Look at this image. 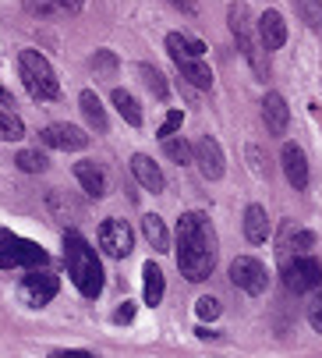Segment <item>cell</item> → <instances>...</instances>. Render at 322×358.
Returning a JSON list of instances; mask_svg holds the SVG:
<instances>
[{
  "instance_id": "6da1fadb",
  "label": "cell",
  "mask_w": 322,
  "mask_h": 358,
  "mask_svg": "<svg viewBox=\"0 0 322 358\" xmlns=\"http://www.w3.org/2000/svg\"><path fill=\"white\" fill-rule=\"evenodd\" d=\"M177 266L191 284L209 280V273L217 270V238H212L205 213H181V220H177Z\"/></svg>"
},
{
  "instance_id": "7a4b0ae2",
  "label": "cell",
  "mask_w": 322,
  "mask_h": 358,
  "mask_svg": "<svg viewBox=\"0 0 322 358\" xmlns=\"http://www.w3.org/2000/svg\"><path fill=\"white\" fill-rule=\"evenodd\" d=\"M64 259H68V277L75 280V287L85 298H99V291H103V266L96 259V248L78 231H64Z\"/></svg>"
},
{
  "instance_id": "3957f363",
  "label": "cell",
  "mask_w": 322,
  "mask_h": 358,
  "mask_svg": "<svg viewBox=\"0 0 322 358\" xmlns=\"http://www.w3.org/2000/svg\"><path fill=\"white\" fill-rule=\"evenodd\" d=\"M18 75H22L32 99H57L61 96V82H57L50 61L39 54V50H22L18 54Z\"/></svg>"
},
{
  "instance_id": "277c9868",
  "label": "cell",
  "mask_w": 322,
  "mask_h": 358,
  "mask_svg": "<svg viewBox=\"0 0 322 358\" xmlns=\"http://www.w3.org/2000/svg\"><path fill=\"white\" fill-rule=\"evenodd\" d=\"M227 22H230V32H234V39H237V46H241L244 61L255 68V75H262V78H265V57H262V43L251 36V11H248V4H244V0H234V4H230V11H227Z\"/></svg>"
},
{
  "instance_id": "5b68a950",
  "label": "cell",
  "mask_w": 322,
  "mask_h": 358,
  "mask_svg": "<svg viewBox=\"0 0 322 358\" xmlns=\"http://www.w3.org/2000/svg\"><path fill=\"white\" fill-rule=\"evenodd\" d=\"M36 266H46V252L29 238L0 231V270H36Z\"/></svg>"
},
{
  "instance_id": "8992f818",
  "label": "cell",
  "mask_w": 322,
  "mask_h": 358,
  "mask_svg": "<svg viewBox=\"0 0 322 358\" xmlns=\"http://www.w3.org/2000/svg\"><path fill=\"white\" fill-rule=\"evenodd\" d=\"M230 280H234V287H241L244 294H262L265 287H270L265 266H262L258 259H251V255H237V259L230 263Z\"/></svg>"
},
{
  "instance_id": "52a82bcc",
  "label": "cell",
  "mask_w": 322,
  "mask_h": 358,
  "mask_svg": "<svg viewBox=\"0 0 322 358\" xmlns=\"http://www.w3.org/2000/svg\"><path fill=\"white\" fill-rule=\"evenodd\" d=\"M284 280H287V287L294 294H308L312 287L322 284V266L315 259H308V255H298L294 263L291 259L284 263Z\"/></svg>"
},
{
  "instance_id": "ba28073f",
  "label": "cell",
  "mask_w": 322,
  "mask_h": 358,
  "mask_svg": "<svg viewBox=\"0 0 322 358\" xmlns=\"http://www.w3.org/2000/svg\"><path fill=\"white\" fill-rule=\"evenodd\" d=\"M131 245H135V234H131V227L124 220H117V217L103 220V227H99V248L110 255V259H124V255L131 252Z\"/></svg>"
},
{
  "instance_id": "9c48e42d",
  "label": "cell",
  "mask_w": 322,
  "mask_h": 358,
  "mask_svg": "<svg viewBox=\"0 0 322 358\" xmlns=\"http://www.w3.org/2000/svg\"><path fill=\"white\" fill-rule=\"evenodd\" d=\"M57 277H53V273H46V270H32L25 280H22V301L25 305H32V309H39V305H46V301H53V298H57Z\"/></svg>"
},
{
  "instance_id": "30bf717a",
  "label": "cell",
  "mask_w": 322,
  "mask_h": 358,
  "mask_svg": "<svg viewBox=\"0 0 322 358\" xmlns=\"http://www.w3.org/2000/svg\"><path fill=\"white\" fill-rule=\"evenodd\" d=\"M191 164H198V171L209 178V181H220L224 178V149L212 135H202L195 145H191Z\"/></svg>"
},
{
  "instance_id": "8fae6325",
  "label": "cell",
  "mask_w": 322,
  "mask_h": 358,
  "mask_svg": "<svg viewBox=\"0 0 322 358\" xmlns=\"http://www.w3.org/2000/svg\"><path fill=\"white\" fill-rule=\"evenodd\" d=\"M50 149H85L89 145V135L82 131V128H75V124H46L43 128V135H39Z\"/></svg>"
},
{
  "instance_id": "7c38bea8",
  "label": "cell",
  "mask_w": 322,
  "mask_h": 358,
  "mask_svg": "<svg viewBox=\"0 0 322 358\" xmlns=\"http://www.w3.org/2000/svg\"><path fill=\"white\" fill-rule=\"evenodd\" d=\"M280 160H284V174H287V181H291L298 192H305V188H308V157H305V149L294 145V142H287L284 152H280Z\"/></svg>"
},
{
  "instance_id": "4fadbf2b",
  "label": "cell",
  "mask_w": 322,
  "mask_h": 358,
  "mask_svg": "<svg viewBox=\"0 0 322 358\" xmlns=\"http://www.w3.org/2000/svg\"><path fill=\"white\" fill-rule=\"evenodd\" d=\"M258 43H262L265 54H270V50H280L287 43V22H284L280 11H265L258 18Z\"/></svg>"
},
{
  "instance_id": "5bb4252c",
  "label": "cell",
  "mask_w": 322,
  "mask_h": 358,
  "mask_svg": "<svg viewBox=\"0 0 322 358\" xmlns=\"http://www.w3.org/2000/svg\"><path fill=\"white\" fill-rule=\"evenodd\" d=\"M262 117H265V128H270V135H287V124H291L287 99H284L280 92H265V99H262Z\"/></svg>"
},
{
  "instance_id": "9a60e30c",
  "label": "cell",
  "mask_w": 322,
  "mask_h": 358,
  "mask_svg": "<svg viewBox=\"0 0 322 358\" xmlns=\"http://www.w3.org/2000/svg\"><path fill=\"white\" fill-rule=\"evenodd\" d=\"M131 174L138 178V185L145 188V192H163L167 188V178H163V171H159L149 157H145V152H135V157H131Z\"/></svg>"
},
{
  "instance_id": "2e32d148",
  "label": "cell",
  "mask_w": 322,
  "mask_h": 358,
  "mask_svg": "<svg viewBox=\"0 0 322 358\" xmlns=\"http://www.w3.org/2000/svg\"><path fill=\"white\" fill-rule=\"evenodd\" d=\"M85 0H25V11L39 18H61V15H78Z\"/></svg>"
},
{
  "instance_id": "e0dca14e",
  "label": "cell",
  "mask_w": 322,
  "mask_h": 358,
  "mask_svg": "<svg viewBox=\"0 0 322 358\" xmlns=\"http://www.w3.org/2000/svg\"><path fill=\"white\" fill-rule=\"evenodd\" d=\"M75 178H78V185H82L85 195H92V199H103L106 195V174H103L99 164H92V160L75 164Z\"/></svg>"
},
{
  "instance_id": "ac0fdd59",
  "label": "cell",
  "mask_w": 322,
  "mask_h": 358,
  "mask_svg": "<svg viewBox=\"0 0 322 358\" xmlns=\"http://www.w3.org/2000/svg\"><path fill=\"white\" fill-rule=\"evenodd\" d=\"M244 238L251 245H262L265 238H270V217H265V210L258 206V202H251V206L244 210Z\"/></svg>"
},
{
  "instance_id": "d6986e66",
  "label": "cell",
  "mask_w": 322,
  "mask_h": 358,
  "mask_svg": "<svg viewBox=\"0 0 322 358\" xmlns=\"http://www.w3.org/2000/svg\"><path fill=\"white\" fill-rule=\"evenodd\" d=\"M167 54L174 57V64H177V61H191V57H202V54H205V43L188 39V36H181V32H170V36H167Z\"/></svg>"
},
{
  "instance_id": "ffe728a7",
  "label": "cell",
  "mask_w": 322,
  "mask_h": 358,
  "mask_svg": "<svg viewBox=\"0 0 322 358\" xmlns=\"http://www.w3.org/2000/svg\"><path fill=\"white\" fill-rule=\"evenodd\" d=\"M142 277H145V287H142L145 305H159V301H163V291H167V284H163V270H159L156 263H145V266H142Z\"/></svg>"
},
{
  "instance_id": "44dd1931",
  "label": "cell",
  "mask_w": 322,
  "mask_h": 358,
  "mask_svg": "<svg viewBox=\"0 0 322 358\" xmlns=\"http://www.w3.org/2000/svg\"><path fill=\"white\" fill-rule=\"evenodd\" d=\"M177 68H181V75L188 78V85H195V89H212V71H209V64H202V57L177 61Z\"/></svg>"
},
{
  "instance_id": "7402d4cb",
  "label": "cell",
  "mask_w": 322,
  "mask_h": 358,
  "mask_svg": "<svg viewBox=\"0 0 322 358\" xmlns=\"http://www.w3.org/2000/svg\"><path fill=\"white\" fill-rule=\"evenodd\" d=\"M114 107H117V114H121L131 128H142V107H138V99H135L131 92L114 89Z\"/></svg>"
},
{
  "instance_id": "603a6c76",
  "label": "cell",
  "mask_w": 322,
  "mask_h": 358,
  "mask_svg": "<svg viewBox=\"0 0 322 358\" xmlns=\"http://www.w3.org/2000/svg\"><path fill=\"white\" fill-rule=\"evenodd\" d=\"M78 103H82V114L89 117V124H92L96 131H106V110H103L99 96H96L92 89H85V92L78 96Z\"/></svg>"
},
{
  "instance_id": "cb8c5ba5",
  "label": "cell",
  "mask_w": 322,
  "mask_h": 358,
  "mask_svg": "<svg viewBox=\"0 0 322 358\" xmlns=\"http://www.w3.org/2000/svg\"><path fill=\"white\" fill-rule=\"evenodd\" d=\"M142 231H145V238H149V245H152L156 252H167V248H170V234H167L163 220H159L156 213H149V217L142 220Z\"/></svg>"
},
{
  "instance_id": "d4e9b609",
  "label": "cell",
  "mask_w": 322,
  "mask_h": 358,
  "mask_svg": "<svg viewBox=\"0 0 322 358\" xmlns=\"http://www.w3.org/2000/svg\"><path fill=\"white\" fill-rule=\"evenodd\" d=\"M15 164H18V171H25V174H43V171L50 167V160L43 157L39 149H22L18 157H15Z\"/></svg>"
},
{
  "instance_id": "484cf974",
  "label": "cell",
  "mask_w": 322,
  "mask_h": 358,
  "mask_svg": "<svg viewBox=\"0 0 322 358\" xmlns=\"http://www.w3.org/2000/svg\"><path fill=\"white\" fill-rule=\"evenodd\" d=\"M0 138H4V142H18V138H25V124H22L18 114L0 110Z\"/></svg>"
},
{
  "instance_id": "4316f807",
  "label": "cell",
  "mask_w": 322,
  "mask_h": 358,
  "mask_svg": "<svg viewBox=\"0 0 322 358\" xmlns=\"http://www.w3.org/2000/svg\"><path fill=\"white\" fill-rule=\"evenodd\" d=\"M305 316H308L312 330H315V334H322V284L308 291V301H305Z\"/></svg>"
},
{
  "instance_id": "83f0119b",
  "label": "cell",
  "mask_w": 322,
  "mask_h": 358,
  "mask_svg": "<svg viewBox=\"0 0 322 358\" xmlns=\"http://www.w3.org/2000/svg\"><path fill=\"white\" fill-rule=\"evenodd\" d=\"M294 8L308 29H322V0H294Z\"/></svg>"
},
{
  "instance_id": "f1b7e54d",
  "label": "cell",
  "mask_w": 322,
  "mask_h": 358,
  "mask_svg": "<svg viewBox=\"0 0 322 358\" xmlns=\"http://www.w3.org/2000/svg\"><path fill=\"white\" fill-rule=\"evenodd\" d=\"M163 152L174 160V164H191V145L184 142V138H174V135H167L163 138Z\"/></svg>"
},
{
  "instance_id": "f546056e",
  "label": "cell",
  "mask_w": 322,
  "mask_h": 358,
  "mask_svg": "<svg viewBox=\"0 0 322 358\" xmlns=\"http://www.w3.org/2000/svg\"><path fill=\"white\" fill-rule=\"evenodd\" d=\"M138 75H142V82H145V85H149V89H152V92L159 96V99H167V92H170V89H167L163 75H159V71H156L152 64H138Z\"/></svg>"
},
{
  "instance_id": "4dcf8cb0",
  "label": "cell",
  "mask_w": 322,
  "mask_h": 358,
  "mask_svg": "<svg viewBox=\"0 0 322 358\" xmlns=\"http://www.w3.org/2000/svg\"><path fill=\"white\" fill-rule=\"evenodd\" d=\"M92 68H96V71H103V75H114V71H117V57L110 54V50H96Z\"/></svg>"
},
{
  "instance_id": "1f68e13d",
  "label": "cell",
  "mask_w": 322,
  "mask_h": 358,
  "mask_svg": "<svg viewBox=\"0 0 322 358\" xmlns=\"http://www.w3.org/2000/svg\"><path fill=\"white\" fill-rule=\"evenodd\" d=\"M195 313H198L202 320H217V316H220V301L212 298V294H205V298L195 301Z\"/></svg>"
},
{
  "instance_id": "d6a6232c",
  "label": "cell",
  "mask_w": 322,
  "mask_h": 358,
  "mask_svg": "<svg viewBox=\"0 0 322 358\" xmlns=\"http://www.w3.org/2000/svg\"><path fill=\"white\" fill-rule=\"evenodd\" d=\"M181 121H184V114H181V110H170V114H167V121L159 124V138H167V135H174V131L181 128Z\"/></svg>"
},
{
  "instance_id": "836d02e7",
  "label": "cell",
  "mask_w": 322,
  "mask_h": 358,
  "mask_svg": "<svg viewBox=\"0 0 322 358\" xmlns=\"http://www.w3.org/2000/svg\"><path fill=\"white\" fill-rule=\"evenodd\" d=\"M291 238H294V248H298V252H308V248L315 245V234H312V231H291Z\"/></svg>"
},
{
  "instance_id": "e575fe53",
  "label": "cell",
  "mask_w": 322,
  "mask_h": 358,
  "mask_svg": "<svg viewBox=\"0 0 322 358\" xmlns=\"http://www.w3.org/2000/svg\"><path fill=\"white\" fill-rule=\"evenodd\" d=\"M135 320V301H124L121 309L114 313V323H131Z\"/></svg>"
},
{
  "instance_id": "d590c367",
  "label": "cell",
  "mask_w": 322,
  "mask_h": 358,
  "mask_svg": "<svg viewBox=\"0 0 322 358\" xmlns=\"http://www.w3.org/2000/svg\"><path fill=\"white\" fill-rule=\"evenodd\" d=\"M0 107H15V96H11V89H4V85H0Z\"/></svg>"
},
{
  "instance_id": "8d00e7d4",
  "label": "cell",
  "mask_w": 322,
  "mask_h": 358,
  "mask_svg": "<svg viewBox=\"0 0 322 358\" xmlns=\"http://www.w3.org/2000/svg\"><path fill=\"white\" fill-rule=\"evenodd\" d=\"M195 334H198V337H202V341H217V337H220V334H217V330H205V327H198V330H195Z\"/></svg>"
},
{
  "instance_id": "74e56055",
  "label": "cell",
  "mask_w": 322,
  "mask_h": 358,
  "mask_svg": "<svg viewBox=\"0 0 322 358\" xmlns=\"http://www.w3.org/2000/svg\"><path fill=\"white\" fill-rule=\"evenodd\" d=\"M170 4H174V8H184V11H188V15H191V11H195V4H191V0H170Z\"/></svg>"
}]
</instances>
